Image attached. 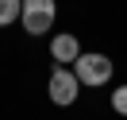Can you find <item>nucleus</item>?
<instances>
[{
    "mask_svg": "<svg viewBox=\"0 0 127 120\" xmlns=\"http://www.w3.org/2000/svg\"><path fill=\"white\" fill-rule=\"evenodd\" d=\"M81 54H85V50H81V43H77V35H73V31H62V35L50 39V58H54L58 66H73Z\"/></svg>",
    "mask_w": 127,
    "mask_h": 120,
    "instance_id": "nucleus-4",
    "label": "nucleus"
},
{
    "mask_svg": "<svg viewBox=\"0 0 127 120\" xmlns=\"http://www.w3.org/2000/svg\"><path fill=\"white\" fill-rule=\"evenodd\" d=\"M46 93H50V101H54V105H62V109L77 101V93H81V78L73 74V66H54V70H50Z\"/></svg>",
    "mask_w": 127,
    "mask_h": 120,
    "instance_id": "nucleus-1",
    "label": "nucleus"
},
{
    "mask_svg": "<svg viewBox=\"0 0 127 120\" xmlns=\"http://www.w3.org/2000/svg\"><path fill=\"white\" fill-rule=\"evenodd\" d=\"M23 16V0H0V27H12Z\"/></svg>",
    "mask_w": 127,
    "mask_h": 120,
    "instance_id": "nucleus-5",
    "label": "nucleus"
},
{
    "mask_svg": "<svg viewBox=\"0 0 127 120\" xmlns=\"http://www.w3.org/2000/svg\"><path fill=\"white\" fill-rule=\"evenodd\" d=\"M112 109H116L119 116H127V85H119L116 93H112Z\"/></svg>",
    "mask_w": 127,
    "mask_h": 120,
    "instance_id": "nucleus-6",
    "label": "nucleus"
},
{
    "mask_svg": "<svg viewBox=\"0 0 127 120\" xmlns=\"http://www.w3.org/2000/svg\"><path fill=\"white\" fill-rule=\"evenodd\" d=\"M54 16H58V4H54V0H23L19 23H23L27 35H42V31L54 27Z\"/></svg>",
    "mask_w": 127,
    "mask_h": 120,
    "instance_id": "nucleus-2",
    "label": "nucleus"
},
{
    "mask_svg": "<svg viewBox=\"0 0 127 120\" xmlns=\"http://www.w3.org/2000/svg\"><path fill=\"white\" fill-rule=\"evenodd\" d=\"M73 74L81 78V85H108V81H112V58L85 50V54L73 62Z\"/></svg>",
    "mask_w": 127,
    "mask_h": 120,
    "instance_id": "nucleus-3",
    "label": "nucleus"
}]
</instances>
